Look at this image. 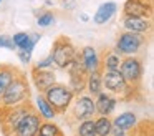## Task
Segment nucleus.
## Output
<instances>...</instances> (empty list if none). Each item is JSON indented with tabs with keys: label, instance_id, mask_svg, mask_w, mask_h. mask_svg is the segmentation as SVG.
Segmentation results:
<instances>
[{
	"label": "nucleus",
	"instance_id": "22",
	"mask_svg": "<svg viewBox=\"0 0 154 136\" xmlns=\"http://www.w3.org/2000/svg\"><path fill=\"white\" fill-rule=\"evenodd\" d=\"M61 134H63V131L60 129V126L55 125L51 119L42 121L40 128H38V131H37V136H61Z\"/></svg>",
	"mask_w": 154,
	"mask_h": 136
},
{
	"label": "nucleus",
	"instance_id": "23",
	"mask_svg": "<svg viewBox=\"0 0 154 136\" xmlns=\"http://www.w3.org/2000/svg\"><path fill=\"white\" fill-rule=\"evenodd\" d=\"M76 134L78 136H96V131H94V119L88 118V119L80 121L78 123V128H76Z\"/></svg>",
	"mask_w": 154,
	"mask_h": 136
},
{
	"label": "nucleus",
	"instance_id": "28",
	"mask_svg": "<svg viewBox=\"0 0 154 136\" xmlns=\"http://www.w3.org/2000/svg\"><path fill=\"white\" fill-rule=\"evenodd\" d=\"M25 38H27V33H25V32H18V33H15V35L12 36V42H14L15 46H18Z\"/></svg>",
	"mask_w": 154,
	"mask_h": 136
},
{
	"label": "nucleus",
	"instance_id": "30",
	"mask_svg": "<svg viewBox=\"0 0 154 136\" xmlns=\"http://www.w3.org/2000/svg\"><path fill=\"white\" fill-rule=\"evenodd\" d=\"M61 136H65V134H61Z\"/></svg>",
	"mask_w": 154,
	"mask_h": 136
},
{
	"label": "nucleus",
	"instance_id": "26",
	"mask_svg": "<svg viewBox=\"0 0 154 136\" xmlns=\"http://www.w3.org/2000/svg\"><path fill=\"white\" fill-rule=\"evenodd\" d=\"M35 66H37V68H50V66H53V58H51V55H48L47 58H43L42 62H38Z\"/></svg>",
	"mask_w": 154,
	"mask_h": 136
},
{
	"label": "nucleus",
	"instance_id": "10",
	"mask_svg": "<svg viewBox=\"0 0 154 136\" xmlns=\"http://www.w3.org/2000/svg\"><path fill=\"white\" fill-rule=\"evenodd\" d=\"M30 75H32V81H33L38 93H45L53 83H57L55 71H51L48 68H37V66H33Z\"/></svg>",
	"mask_w": 154,
	"mask_h": 136
},
{
	"label": "nucleus",
	"instance_id": "4",
	"mask_svg": "<svg viewBox=\"0 0 154 136\" xmlns=\"http://www.w3.org/2000/svg\"><path fill=\"white\" fill-rule=\"evenodd\" d=\"M50 55L53 58V65L60 70H65L68 63L73 60V56L76 55V48L66 35H60L53 42V48H51Z\"/></svg>",
	"mask_w": 154,
	"mask_h": 136
},
{
	"label": "nucleus",
	"instance_id": "11",
	"mask_svg": "<svg viewBox=\"0 0 154 136\" xmlns=\"http://www.w3.org/2000/svg\"><path fill=\"white\" fill-rule=\"evenodd\" d=\"M124 15L131 17H152V0H126L123 7Z\"/></svg>",
	"mask_w": 154,
	"mask_h": 136
},
{
	"label": "nucleus",
	"instance_id": "3",
	"mask_svg": "<svg viewBox=\"0 0 154 136\" xmlns=\"http://www.w3.org/2000/svg\"><path fill=\"white\" fill-rule=\"evenodd\" d=\"M45 96L48 103L51 105V108L57 111V115H63V113L68 111L71 101L75 100V93L71 91L70 86L66 85H58V83H53L50 88L45 93H42Z\"/></svg>",
	"mask_w": 154,
	"mask_h": 136
},
{
	"label": "nucleus",
	"instance_id": "9",
	"mask_svg": "<svg viewBox=\"0 0 154 136\" xmlns=\"http://www.w3.org/2000/svg\"><path fill=\"white\" fill-rule=\"evenodd\" d=\"M42 121L43 119L40 118L37 109H32L30 113H27L20 119V123L17 125V128L14 129V133L10 136H37V131L40 128Z\"/></svg>",
	"mask_w": 154,
	"mask_h": 136
},
{
	"label": "nucleus",
	"instance_id": "8",
	"mask_svg": "<svg viewBox=\"0 0 154 136\" xmlns=\"http://www.w3.org/2000/svg\"><path fill=\"white\" fill-rule=\"evenodd\" d=\"M70 118L71 121H83V119L93 118L96 115V109H94V98L90 95H78L76 100H73L70 105Z\"/></svg>",
	"mask_w": 154,
	"mask_h": 136
},
{
	"label": "nucleus",
	"instance_id": "13",
	"mask_svg": "<svg viewBox=\"0 0 154 136\" xmlns=\"http://www.w3.org/2000/svg\"><path fill=\"white\" fill-rule=\"evenodd\" d=\"M123 27L128 32H136V33H147L152 28V22L151 18H144V17H131L124 15L123 17Z\"/></svg>",
	"mask_w": 154,
	"mask_h": 136
},
{
	"label": "nucleus",
	"instance_id": "1",
	"mask_svg": "<svg viewBox=\"0 0 154 136\" xmlns=\"http://www.w3.org/2000/svg\"><path fill=\"white\" fill-rule=\"evenodd\" d=\"M28 100H30V85L27 81V76L18 71L10 81V85L5 88L4 95L0 96V106L22 105Z\"/></svg>",
	"mask_w": 154,
	"mask_h": 136
},
{
	"label": "nucleus",
	"instance_id": "5",
	"mask_svg": "<svg viewBox=\"0 0 154 136\" xmlns=\"http://www.w3.org/2000/svg\"><path fill=\"white\" fill-rule=\"evenodd\" d=\"M101 80H103V88H106L108 93L121 95L123 98H128V95L133 93L134 86H131L124 80L119 70H101Z\"/></svg>",
	"mask_w": 154,
	"mask_h": 136
},
{
	"label": "nucleus",
	"instance_id": "15",
	"mask_svg": "<svg viewBox=\"0 0 154 136\" xmlns=\"http://www.w3.org/2000/svg\"><path fill=\"white\" fill-rule=\"evenodd\" d=\"M116 8H118V5L114 2L101 3L100 8L96 10V13H94V17H93V22L96 23V25H103V23H106L108 20L116 13Z\"/></svg>",
	"mask_w": 154,
	"mask_h": 136
},
{
	"label": "nucleus",
	"instance_id": "29",
	"mask_svg": "<svg viewBox=\"0 0 154 136\" xmlns=\"http://www.w3.org/2000/svg\"><path fill=\"white\" fill-rule=\"evenodd\" d=\"M126 133H128V131H124V129L118 128V126H113V128H111V133H109V136H128Z\"/></svg>",
	"mask_w": 154,
	"mask_h": 136
},
{
	"label": "nucleus",
	"instance_id": "27",
	"mask_svg": "<svg viewBox=\"0 0 154 136\" xmlns=\"http://www.w3.org/2000/svg\"><path fill=\"white\" fill-rule=\"evenodd\" d=\"M18 58H20L22 63H30L32 62V52H25V50H20L18 52Z\"/></svg>",
	"mask_w": 154,
	"mask_h": 136
},
{
	"label": "nucleus",
	"instance_id": "14",
	"mask_svg": "<svg viewBox=\"0 0 154 136\" xmlns=\"http://www.w3.org/2000/svg\"><path fill=\"white\" fill-rule=\"evenodd\" d=\"M80 55H81V62H83V65H85V68H86L88 73L101 70L100 53L96 52L94 46H85V48L80 52Z\"/></svg>",
	"mask_w": 154,
	"mask_h": 136
},
{
	"label": "nucleus",
	"instance_id": "2",
	"mask_svg": "<svg viewBox=\"0 0 154 136\" xmlns=\"http://www.w3.org/2000/svg\"><path fill=\"white\" fill-rule=\"evenodd\" d=\"M32 109L35 108L28 101L15 106H0V125H2L4 136H10L14 133V129L17 128V125L20 123V119L27 113H30Z\"/></svg>",
	"mask_w": 154,
	"mask_h": 136
},
{
	"label": "nucleus",
	"instance_id": "31",
	"mask_svg": "<svg viewBox=\"0 0 154 136\" xmlns=\"http://www.w3.org/2000/svg\"><path fill=\"white\" fill-rule=\"evenodd\" d=\"M0 2H2V0H0Z\"/></svg>",
	"mask_w": 154,
	"mask_h": 136
},
{
	"label": "nucleus",
	"instance_id": "19",
	"mask_svg": "<svg viewBox=\"0 0 154 136\" xmlns=\"http://www.w3.org/2000/svg\"><path fill=\"white\" fill-rule=\"evenodd\" d=\"M123 56L118 52L113 50H106L103 53V56H100V63H101V70H118L119 68V63Z\"/></svg>",
	"mask_w": 154,
	"mask_h": 136
},
{
	"label": "nucleus",
	"instance_id": "21",
	"mask_svg": "<svg viewBox=\"0 0 154 136\" xmlns=\"http://www.w3.org/2000/svg\"><path fill=\"white\" fill-rule=\"evenodd\" d=\"M111 128H113V121L109 116H98L94 119V131L96 136H109Z\"/></svg>",
	"mask_w": 154,
	"mask_h": 136
},
{
	"label": "nucleus",
	"instance_id": "24",
	"mask_svg": "<svg viewBox=\"0 0 154 136\" xmlns=\"http://www.w3.org/2000/svg\"><path fill=\"white\" fill-rule=\"evenodd\" d=\"M53 22H55V15L51 12H43V13H40V15L37 17V23L40 27H48Z\"/></svg>",
	"mask_w": 154,
	"mask_h": 136
},
{
	"label": "nucleus",
	"instance_id": "25",
	"mask_svg": "<svg viewBox=\"0 0 154 136\" xmlns=\"http://www.w3.org/2000/svg\"><path fill=\"white\" fill-rule=\"evenodd\" d=\"M0 48L14 50L15 45H14V42H12V38H8V36H5V35H0Z\"/></svg>",
	"mask_w": 154,
	"mask_h": 136
},
{
	"label": "nucleus",
	"instance_id": "16",
	"mask_svg": "<svg viewBox=\"0 0 154 136\" xmlns=\"http://www.w3.org/2000/svg\"><path fill=\"white\" fill-rule=\"evenodd\" d=\"M111 121H113V126H118V128L124 129V131H131V129H134L137 125V116L134 115L133 111H126V113L118 115L116 118L111 119Z\"/></svg>",
	"mask_w": 154,
	"mask_h": 136
},
{
	"label": "nucleus",
	"instance_id": "12",
	"mask_svg": "<svg viewBox=\"0 0 154 136\" xmlns=\"http://www.w3.org/2000/svg\"><path fill=\"white\" fill-rule=\"evenodd\" d=\"M94 109L100 116H109L116 108V98L108 91H101L94 96Z\"/></svg>",
	"mask_w": 154,
	"mask_h": 136
},
{
	"label": "nucleus",
	"instance_id": "18",
	"mask_svg": "<svg viewBox=\"0 0 154 136\" xmlns=\"http://www.w3.org/2000/svg\"><path fill=\"white\" fill-rule=\"evenodd\" d=\"M35 109H37V113L40 115V118L43 119V121H48V119H53L55 116H57V111H55V109L51 108V105L47 101V100H45V96L42 95V93H38V96H37Z\"/></svg>",
	"mask_w": 154,
	"mask_h": 136
},
{
	"label": "nucleus",
	"instance_id": "20",
	"mask_svg": "<svg viewBox=\"0 0 154 136\" xmlns=\"http://www.w3.org/2000/svg\"><path fill=\"white\" fill-rule=\"evenodd\" d=\"M18 73L17 68L8 65H0V96L4 95L5 88L10 85V81L14 80V76Z\"/></svg>",
	"mask_w": 154,
	"mask_h": 136
},
{
	"label": "nucleus",
	"instance_id": "17",
	"mask_svg": "<svg viewBox=\"0 0 154 136\" xmlns=\"http://www.w3.org/2000/svg\"><path fill=\"white\" fill-rule=\"evenodd\" d=\"M85 88L88 90V93H90V96H96L98 93L103 91V80H101V70H96V71H91L88 73L86 76V86Z\"/></svg>",
	"mask_w": 154,
	"mask_h": 136
},
{
	"label": "nucleus",
	"instance_id": "6",
	"mask_svg": "<svg viewBox=\"0 0 154 136\" xmlns=\"http://www.w3.org/2000/svg\"><path fill=\"white\" fill-rule=\"evenodd\" d=\"M146 43V36L144 33H136V32H123L116 40L114 45V52H118L121 56H131L136 55L143 45Z\"/></svg>",
	"mask_w": 154,
	"mask_h": 136
},
{
	"label": "nucleus",
	"instance_id": "7",
	"mask_svg": "<svg viewBox=\"0 0 154 136\" xmlns=\"http://www.w3.org/2000/svg\"><path fill=\"white\" fill-rule=\"evenodd\" d=\"M118 70L121 71V75L124 76V80H126L131 86L137 88V86L141 85L144 68H143V62H141L136 55L121 58V63H119V68Z\"/></svg>",
	"mask_w": 154,
	"mask_h": 136
}]
</instances>
